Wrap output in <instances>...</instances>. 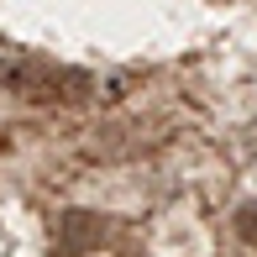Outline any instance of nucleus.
Here are the masks:
<instances>
[{"label": "nucleus", "instance_id": "obj_1", "mask_svg": "<svg viewBox=\"0 0 257 257\" xmlns=\"http://www.w3.org/2000/svg\"><path fill=\"white\" fill-rule=\"evenodd\" d=\"M236 231H241V241H252V247H257V205H247V210L236 215Z\"/></svg>", "mask_w": 257, "mask_h": 257}]
</instances>
